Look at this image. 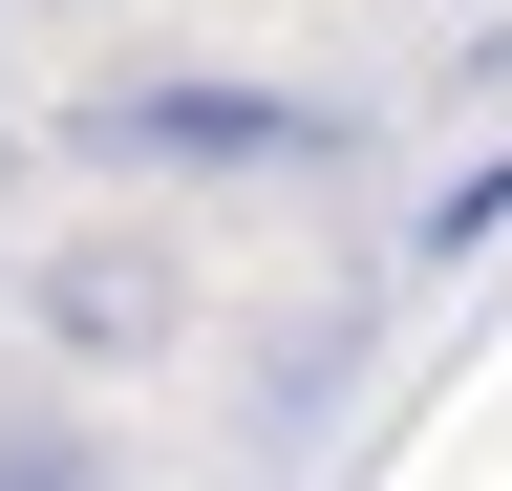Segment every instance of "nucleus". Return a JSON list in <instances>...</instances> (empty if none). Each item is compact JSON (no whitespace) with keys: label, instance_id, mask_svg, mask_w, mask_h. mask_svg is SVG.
<instances>
[{"label":"nucleus","instance_id":"nucleus-1","mask_svg":"<svg viewBox=\"0 0 512 491\" xmlns=\"http://www.w3.org/2000/svg\"><path fill=\"white\" fill-rule=\"evenodd\" d=\"M22 342L64 363V385H150V363L192 342V257H171V214H64L43 257H22Z\"/></svg>","mask_w":512,"mask_h":491},{"label":"nucleus","instance_id":"nucleus-2","mask_svg":"<svg viewBox=\"0 0 512 491\" xmlns=\"http://www.w3.org/2000/svg\"><path fill=\"white\" fill-rule=\"evenodd\" d=\"M64 150L86 171H342V107H299V86H86Z\"/></svg>","mask_w":512,"mask_h":491},{"label":"nucleus","instance_id":"nucleus-3","mask_svg":"<svg viewBox=\"0 0 512 491\" xmlns=\"http://www.w3.org/2000/svg\"><path fill=\"white\" fill-rule=\"evenodd\" d=\"M0 491H107V427H64V406H0Z\"/></svg>","mask_w":512,"mask_h":491}]
</instances>
